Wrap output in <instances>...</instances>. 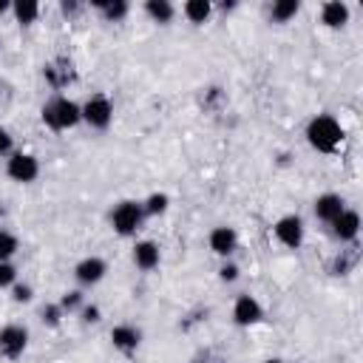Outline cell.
Wrapping results in <instances>:
<instances>
[{"instance_id": "cell-1", "label": "cell", "mask_w": 363, "mask_h": 363, "mask_svg": "<svg viewBox=\"0 0 363 363\" xmlns=\"http://www.w3.org/2000/svg\"><path fill=\"white\" fill-rule=\"evenodd\" d=\"M306 142L318 150V153H335L337 145L343 142V128L332 113H318L309 125H306Z\"/></svg>"}, {"instance_id": "cell-2", "label": "cell", "mask_w": 363, "mask_h": 363, "mask_svg": "<svg viewBox=\"0 0 363 363\" xmlns=\"http://www.w3.org/2000/svg\"><path fill=\"white\" fill-rule=\"evenodd\" d=\"M79 119H82L79 105H77L74 99L62 96V94L51 96V99L43 105V122H45L51 130H68V128H74Z\"/></svg>"}, {"instance_id": "cell-3", "label": "cell", "mask_w": 363, "mask_h": 363, "mask_svg": "<svg viewBox=\"0 0 363 363\" xmlns=\"http://www.w3.org/2000/svg\"><path fill=\"white\" fill-rule=\"evenodd\" d=\"M142 218H145V210H142V204H136V201H122V204H116L113 213H111V224H113V230H116L119 235H133V233L139 230Z\"/></svg>"}, {"instance_id": "cell-4", "label": "cell", "mask_w": 363, "mask_h": 363, "mask_svg": "<svg viewBox=\"0 0 363 363\" xmlns=\"http://www.w3.org/2000/svg\"><path fill=\"white\" fill-rule=\"evenodd\" d=\"M79 111H82V119H85L91 128H96V130L108 128L111 119H113V105H111V99L102 96V94L91 96L85 105H79Z\"/></svg>"}, {"instance_id": "cell-5", "label": "cell", "mask_w": 363, "mask_h": 363, "mask_svg": "<svg viewBox=\"0 0 363 363\" xmlns=\"http://www.w3.org/2000/svg\"><path fill=\"white\" fill-rule=\"evenodd\" d=\"M28 346V332L26 326H17V323H9L0 329V354L9 357V360H17Z\"/></svg>"}, {"instance_id": "cell-6", "label": "cell", "mask_w": 363, "mask_h": 363, "mask_svg": "<svg viewBox=\"0 0 363 363\" xmlns=\"http://www.w3.org/2000/svg\"><path fill=\"white\" fill-rule=\"evenodd\" d=\"M272 233H275V238H278L284 247H289V250H298V247L303 244V221H301L298 216H281V218L275 221Z\"/></svg>"}, {"instance_id": "cell-7", "label": "cell", "mask_w": 363, "mask_h": 363, "mask_svg": "<svg viewBox=\"0 0 363 363\" xmlns=\"http://www.w3.org/2000/svg\"><path fill=\"white\" fill-rule=\"evenodd\" d=\"M6 173L14 179V182H34L37 173H40V162L31 156V153H11L9 156V164H6Z\"/></svg>"}, {"instance_id": "cell-8", "label": "cell", "mask_w": 363, "mask_h": 363, "mask_svg": "<svg viewBox=\"0 0 363 363\" xmlns=\"http://www.w3.org/2000/svg\"><path fill=\"white\" fill-rule=\"evenodd\" d=\"M261 318H264V309H261V303L252 295H238L235 298V303H233V320L238 326H252Z\"/></svg>"}, {"instance_id": "cell-9", "label": "cell", "mask_w": 363, "mask_h": 363, "mask_svg": "<svg viewBox=\"0 0 363 363\" xmlns=\"http://www.w3.org/2000/svg\"><path fill=\"white\" fill-rule=\"evenodd\" d=\"M105 272H108V267H105V261L96 258V255H88V258H82V261L74 267V278H77L82 286L99 284V281L105 278Z\"/></svg>"}, {"instance_id": "cell-10", "label": "cell", "mask_w": 363, "mask_h": 363, "mask_svg": "<svg viewBox=\"0 0 363 363\" xmlns=\"http://www.w3.org/2000/svg\"><path fill=\"white\" fill-rule=\"evenodd\" d=\"M357 230H360V216L354 210H343L332 221V233H335L337 241H354L357 238Z\"/></svg>"}, {"instance_id": "cell-11", "label": "cell", "mask_w": 363, "mask_h": 363, "mask_svg": "<svg viewBox=\"0 0 363 363\" xmlns=\"http://www.w3.org/2000/svg\"><path fill=\"white\" fill-rule=\"evenodd\" d=\"M111 340H113V346H116L119 352L130 354V352H136V346H139V340H142V332H139L136 326H130V323H119V326L111 329Z\"/></svg>"}, {"instance_id": "cell-12", "label": "cell", "mask_w": 363, "mask_h": 363, "mask_svg": "<svg viewBox=\"0 0 363 363\" xmlns=\"http://www.w3.org/2000/svg\"><path fill=\"white\" fill-rule=\"evenodd\" d=\"M343 210H346V207H343V199H340L337 193H323V196L315 199V216H318L320 221H329V224H332Z\"/></svg>"}, {"instance_id": "cell-13", "label": "cell", "mask_w": 363, "mask_h": 363, "mask_svg": "<svg viewBox=\"0 0 363 363\" xmlns=\"http://www.w3.org/2000/svg\"><path fill=\"white\" fill-rule=\"evenodd\" d=\"M235 244H238V235H235V230L233 227H216L213 233H210V250L216 252V255H230L233 250H235Z\"/></svg>"}, {"instance_id": "cell-14", "label": "cell", "mask_w": 363, "mask_h": 363, "mask_svg": "<svg viewBox=\"0 0 363 363\" xmlns=\"http://www.w3.org/2000/svg\"><path fill=\"white\" fill-rule=\"evenodd\" d=\"M133 264L139 269H145V272L156 269L159 267V247L153 241H136V247H133Z\"/></svg>"}, {"instance_id": "cell-15", "label": "cell", "mask_w": 363, "mask_h": 363, "mask_svg": "<svg viewBox=\"0 0 363 363\" xmlns=\"http://www.w3.org/2000/svg\"><path fill=\"white\" fill-rule=\"evenodd\" d=\"M320 20H323V26H329V28H340V26H346V20H349V6L340 3V0L323 3Z\"/></svg>"}, {"instance_id": "cell-16", "label": "cell", "mask_w": 363, "mask_h": 363, "mask_svg": "<svg viewBox=\"0 0 363 363\" xmlns=\"http://www.w3.org/2000/svg\"><path fill=\"white\" fill-rule=\"evenodd\" d=\"M145 11L150 14L153 23H170L173 14H176L173 3H167V0H147V3H145Z\"/></svg>"}, {"instance_id": "cell-17", "label": "cell", "mask_w": 363, "mask_h": 363, "mask_svg": "<svg viewBox=\"0 0 363 363\" xmlns=\"http://www.w3.org/2000/svg\"><path fill=\"white\" fill-rule=\"evenodd\" d=\"M210 11H213L210 0H187V3H184V17H187L190 23H204V20L210 17Z\"/></svg>"}, {"instance_id": "cell-18", "label": "cell", "mask_w": 363, "mask_h": 363, "mask_svg": "<svg viewBox=\"0 0 363 363\" xmlns=\"http://www.w3.org/2000/svg\"><path fill=\"white\" fill-rule=\"evenodd\" d=\"M298 9H301V3H298V0H278V3L272 6L269 17H272L275 23H286V20H292V17L298 14Z\"/></svg>"}, {"instance_id": "cell-19", "label": "cell", "mask_w": 363, "mask_h": 363, "mask_svg": "<svg viewBox=\"0 0 363 363\" xmlns=\"http://www.w3.org/2000/svg\"><path fill=\"white\" fill-rule=\"evenodd\" d=\"M96 6L102 9L105 20H111V23H119L128 14V3H122V0H99Z\"/></svg>"}, {"instance_id": "cell-20", "label": "cell", "mask_w": 363, "mask_h": 363, "mask_svg": "<svg viewBox=\"0 0 363 363\" xmlns=\"http://www.w3.org/2000/svg\"><path fill=\"white\" fill-rule=\"evenodd\" d=\"M11 11H14L17 23L28 26V23H34V20H37V14H40V6H37V3H31V0H23V3H14V6H11Z\"/></svg>"}, {"instance_id": "cell-21", "label": "cell", "mask_w": 363, "mask_h": 363, "mask_svg": "<svg viewBox=\"0 0 363 363\" xmlns=\"http://www.w3.org/2000/svg\"><path fill=\"white\" fill-rule=\"evenodd\" d=\"M167 204H170V199H167L164 193H150V196L142 201V210H145V216H159V213L167 210Z\"/></svg>"}, {"instance_id": "cell-22", "label": "cell", "mask_w": 363, "mask_h": 363, "mask_svg": "<svg viewBox=\"0 0 363 363\" xmlns=\"http://www.w3.org/2000/svg\"><path fill=\"white\" fill-rule=\"evenodd\" d=\"M17 252V235L9 230H0V261H9Z\"/></svg>"}, {"instance_id": "cell-23", "label": "cell", "mask_w": 363, "mask_h": 363, "mask_svg": "<svg viewBox=\"0 0 363 363\" xmlns=\"http://www.w3.org/2000/svg\"><path fill=\"white\" fill-rule=\"evenodd\" d=\"M14 281H17V269H14V264H11V261H0V289L14 286Z\"/></svg>"}, {"instance_id": "cell-24", "label": "cell", "mask_w": 363, "mask_h": 363, "mask_svg": "<svg viewBox=\"0 0 363 363\" xmlns=\"http://www.w3.org/2000/svg\"><path fill=\"white\" fill-rule=\"evenodd\" d=\"M65 312L60 309V303H48V306H43V323H48V326H60V318H62Z\"/></svg>"}, {"instance_id": "cell-25", "label": "cell", "mask_w": 363, "mask_h": 363, "mask_svg": "<svg viewBox=\"0 0 363 363\" xmlns=\"http://www.w3.org/2000/svg\"><path fill=\"white\" fill-rule=\"evenodd\" d=\"M82 306V295L74 289V292H65L62 295V301H60V309L62 312H74V309H79Z\"/></svg>"}, {"instance_id": "cell-26", "label": "cell", "mask_w": 363, "mask_h": 363, "mask_svg": "<svg viewBox=\"0 0 363 363\" xmlns=\"http://www.w3.org/2000/svg\"><path fill=\"white\" fill-rule=\"evenodd\" d=\"M11 298H14L17 303L31 301V286H28V284H14V286H11Z\"/></svg>"}, {"instance_id": "cell-27", "label": "cell", "mask_w": 363, "mask_h": 363, "mask_svg": "<svg viewBox=\"0 0 363 363\" xmlns=\"http://www.w3.org/2000/svg\"><path fill=\"white\" fill-rule=\"evenodd\" d=\"M82 320L85 323H96L99 320V306H82Z\"/></svg>"}, {"instance_id": "cell-28", "label": "cell", "mask_w": 363, "mask_h": 363, "mask_svg": "<svg viewBox=\"0 0 363 363\" xmlns=\"http://www.w3.org/2000/svg\"><path fill=\"white\" fill-rule=\"evenodd\" d=\"M221 278H224V281H235V278H238V267H235V264H224V267H221Z\"/></svg>"}, {"instance_id": "cell-29", "label": "cell", "mask_w": 363, "mask_h": 363, "mask_svg": "<svg viewBox=\"0 0 363 363\" xmlns=\"http://www.w3.org/2000/svg\"><path fill=\"white\" fill-rule=\"evenodd\" d=\"M9 150H11V136H9L6 128H0V156L9 153Z\"/></svg>"}, {"instance_id": "cell-30", "label": "cell", "mask_w": 363, "mask_h": 363, "mask_svg": "<svg viewBox=\"0 0 363 363\" xmlns=\"http://www.w3.org/2000/svg\"><path fill=\"white\" fill-rule=\"evenodd\" d=\"M71 11H77V3H62V14H71Z\"/></svg>"}, {"instance_id": "cell-31", "label": "cell", "mask_w": 363, "mask_h": 363, "mask_svg": "<svg viewBox=\"0 0 363 363\" xmlns=\"http://www.w3.org/2000/svg\"><path fill=\"white\" fill-rule=\"evenodd\" d=\"M6 9H9V3H0V14H3V11H6Z\"/></svg>"}, {"instance_id": "cell-32", "label": "cell", "mask_w": 363, "mask_h": 363, "mask_svg": "<svg viewBox=\"0 0 363 363\" xmlns=\"http://www.w3.org/2000/svg\"><path fill=\"white\" fill-rule=\"evenodd\" d=\"M264 363H284V360H278V357H272V360H264Z\"/></svg>"}]
</instances>
